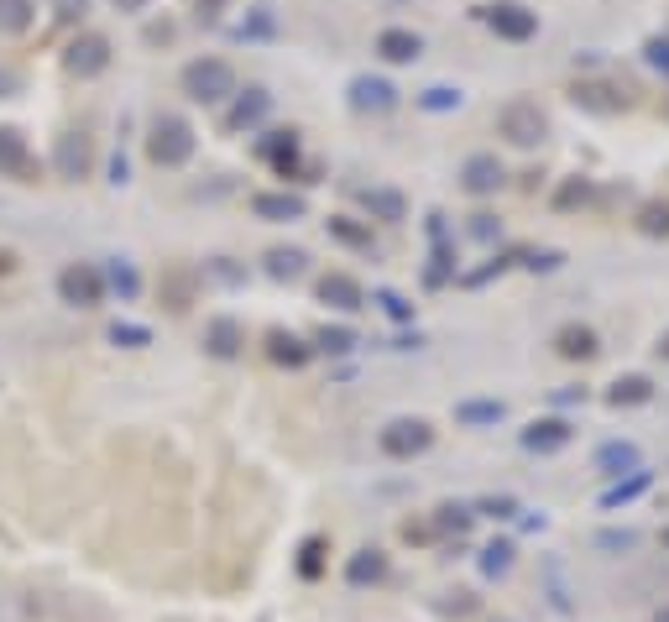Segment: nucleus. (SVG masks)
<instances>
[{
    "label": "nucleus",
    "instance_id": "72a5a7b5",
    "mask_svg": "<svg viewBox=\"0 0 669 622\" xmlns=\"http://www.w3.org/2000/svg\"><path fill=\"white\" fill-rule=\"evenodd\" d=\"M643 487H649V476H633L628 487H617V492H607V508H617V502H628V497H638Z\"/></svg>",
    "mask_w": 669,
    "mask_h": 622
},
{
    "label": "nucleus",
    "instance_id": "39448f33",
    "mask_svg": "<svg viewBox=\"0 0 669 622\" xmlns=\"http://www.w3.org/2000/svg\"><path fill=\"white\" fill-rule=\"evenodd\" d=\"M63 68H68V74H79V79L105 74V68H110V42L100 32L74 37V42H68V53H63Z\"/></svg>",
    "mask_w": 669,
    "mask_h": 622
},
{
    "label": "nucleus",
    "instance_id": "0eeeda50",
    "mask_svg": "<svg viewBox=\"0 0 669 622\" xmlns=\"http://www.w3.org/2000/svg\"><path fill=\"white\" fill-rule=\"evenodd\" d=\"M487 27L497 37H507V42H528V37L539 32V16L528 11V6H518V0H502V6L487 11Z\"/></svg>",
    "mask_w": 669,
    "mask_h": 622
},
{
    "label": "nucleus",
    "instance_id": "5701e85b",
    "mask_svg": "<svg viewBox=\"0 0 669 622\" xmlns=\"http://www.w3.org/2000/svg\"><path fill=\"white\" fill-rule=\"evenodd\" d=\"M210 351L215 356H236L241 351V325H236V319H215V325H210Z\"/></svg>",
    "mask_w": 669,
    "mask_h": 622
},
{
    "label": "nucleus",
    "instance_id": "de8ad7c7",
    "mask_svg": "<svg viewBox=\"0 0 669 622\" xmlns=\"http://www.w3.org/2000/svg\"><path fill=\"white\" fill-rule=\"evenodd\" d=\"M664 544H669V528H664Z\"/></svg>",
    "mask_w": 669,
    "mask_h": 622
},
{
    "label": "nucleus",
    "instance_id": "2f4dec72",
    "mask_svg": "<svg viewBox=\"0 0 669 622\" xmlns=\"http://www.w3.org/2000/svg\"><path fill=\"white\" fill-rule=\"evenodd\" d=\"M633 460H638V455H633V445H607V450H602V466H607V471L633 466Z\"/></svg>",
    "mask_w": 669,
    "mask_h": 622
},
{
    "label": "nucleus",
    "instance_id": "ddd939ff",
    "mask_svg": "<svg viewBox=\"0 0 669 622\" xmlns=\"http://www.w3.org/2000/svg\"><path fill=\"white\" fill-rule=\"evenodd\" d=\"M565 440H570V424H560V419H539V424L523 429V445L539 450V455H555Z\"/></svg>",
    "mask_w": 669,
    "mask_h": 622
},
{
    "label": "nucleus",
    "instance_id": "a211bd4d",
    "mask_svg": "<svg viewBox=\"0 0 669 622\" xmlns=\"http://www.w3.org/2000/svg\"><path fill=\"white\" fill-rule=\"evenodd\" d=\"M267 356L278 361V366H304L309 361V345L298 340V335H288V330H272L267 335Z\"/></svg>",
    "mask_w": 669,
    "mask_h": 622
},
{
    "label": "nucleus",
    "instance_id": "c9c22d12",
    "mask_svg": "<svg viewBox=\"0 0 669 622\" xmlns=\"http://www.w3.org/2000/svg\"><path fill=\"white\" fill-rule=\"evenodd\" d=\"M110 340H115V345H121V340H126V345H147V330H136V325H115V330H110Z\"/></svg>",
    "mask_w": 669,
    "mask_h": 622
},
{
    "label": "nucleus",
    "instance_id": "f03ea898",
    "mask_svg": "<svg viewBox=\"0 0 669 622\" xmlns=\"http://www.w3.org/2000/svg\"><path fill=\"white\" fill-rule=\"evenodd\" d=\"M189 152H194V131L183 115H157L152 131H147V157L157 168H183L189 163Z\"/></svg>",
    "mask_w": 669,
    "mask_h": 622
},
{
    "label": "nucleus",
    "instance_id": "4468645a",
    "mask_svg": "<svg viewBox=\"0 0 669 622\" xmlns=\"http://www.w3.org/2000/svg\"><path fill=\"white\" fill-rule=\"evenodd\" d=\"M377 53H382L387 63H413V58L424 53V42L413 37V32H398V27H392V32L377 37Z\"/></svg>",
    "mask_w": 669,
    "mask_h": 622
},
{
    "label": "nucleus",
    "instance_id": "412c9836",
    "mask_svg": "<svg viewBox=\"0 0 669 622\" xmlns=\"http://www.w3.org/2000/svg\"><path fill=\"white\" fill-rule=\"evenodd\" d=\"M267 157H272V163H278V173L288 178V173L298 168V131H278V136H272V142H267Z\"/></svg>",
    "mask_w": 669,
    "mask_h": 622
},
{
    "label": "nucleus",
    "instance_id": "b1692460",
    "mask_svg": "<svg viewBox=\"0 0 669 622\" xmlns=\"http://www.w3.org/2000/svg\"><path fill=\"white\" fill-rule=\"evenodd\" d=\"M32 27V0H0V32H27Z\"/></svg>",
    "mask_w": 669,
    "mask_h": 622
},
{
    "label": "nucleus",
    "instance_id": "473e14b6",
    "mask_svg": "<svg viewBox=\"0 0 669 622\" xmlns=\"http://www.w3.org/2000/svg\"><path fill=\"white\" fill-rule=\"evenodd\" d=\"M351 330H319V345H325V351H351Z\"/></svg>",
    "mask_w": 669,
    "mask_h": 622
},
{
    "label": "nucleus",
    "instance_id": "20e7f679",
    "mask_svg": "<svg viewBox=\"0 0 669 622\" xmlns=\"http://www.w3.org/2000/svg\"><path fill=\"white\" fill-rule=\"evenodd\" d=\"M58 293H63V304H74V309H95L100 298H105V278H100V267H89V262L63 267Z\"/></svg>",
    "mask_w": 669,
    "mask_h": 622
},
{
    "label": "nucleus",
    "instance_id": "dca6fc26",
    "mask_svg": "<svg viewBox=\"0 0 669 622\" xmlns=\"http://www.w3.org/2000/svg\"><path fill=\"white\" fill-rule=\"evenodd\" d=\"M251 210H257L262 220H298V215H304V199H298V194H257V199H251Z\"/></svg>",
    "mask_w": 669,
    "mask_h": 622
},
{
    "label": "nucleus",
    "instance_id": "79ce46f5",
    "mask_svg": "<svg viewBox=\"0 0 669 622\" xmlns=\"http://www.w3.org/2000/svg\"><path fill=\"white\" fill-rule=\"evenodd\" d=\"M115 288H121V293H136V278H131L126 267H115Z\"/></svg>",
    "mask_w": 669,
    "mask_h": 622
},
{
    "label": "nucleus",
    "instance_id": "2eb2a0df",
    "mask_svg": "<svg viewBox=\"0 0 669 622\" xmlns=\"http://www.w3.org/2000/svg\"><path fill=\"white\" fill-rule=\"evenodd\" d=\"M555 351H560L565 361H591V356H596V335H591L586 325H565V330L555 335Z\"/></svg>",
    "mask_w": 669,
    "mask_h": 622
},
{
    "label": "nucleus",
    "instance_id": "f3484780",
    "mask_svg": "<svg viewBox=\"0 0 669 622\" xmlns=\"http://www.w3.org/2000/svg\"><path fill=\"white\" fill-rule=\"evenodd\" d=\"M497 183H502V163H497V157L481 152V157H471V163H466V189L471 194H492Z\"/></svg>",
    "mask_w": 669,
    "mask_h": 622
},
{
    "label": "nucleus",
    "instance_id": "9d476101",
    "mask_svg": "<svg viewBox=\"0 0 669 622\" xmlns=\"http://www.w3.org/2000/svg\"><path fill=\"white\" fill-rule=\"evenodd\" d=\"M194 288H199V272L189 267V262H173L168 272H163V283H157V293H163V304L173 309V314H183L194 304Z\"/></svg>",
    "mask_w": 669,
    "mask_h": 622
},
{
    "label": "nucleus",
    "instance_id": "a19ab883",
    "mask_svg": "<svg viewBox=\"0 0 669 622\" xmlns=\"http://www.w3.org/2000/svg\"><path fill=\"white\" fill-rule=\"evenodd\" d=\"M649 58H654L659 68H669V42H649Z\"/></svg>",
    "mask_w": 669,
    "mask_h": 622
},
{
    "label": "nucleus",
    "instance_id": "58836bf2",
    "mask_svg": "<svg viewBox=\"0 0 669 622\" xmlns=\"http://www.w3.org/2000/svg\"><path fill=\"white\" fill-rule=\"evenodd\" d=\"M89 11V0H58V16L63 21H74V16H84Z\"/></svg>",
    "mask_w": 669,
    "mask_h": 622
},
{
    "label": "nucleus",
    "instance_id": "c85d7f7f",
    "mask_svg": "<svg viewBox=\"0 0 669 622\" xmlns=\"http://www.w3.org/2000/svg\"><path fill=\"white\" fill-rule=\"evenodd\" d=\"M460 424H497L502 419V403H460Z\"/></svg>",
    "mask_w": 669,
    "mask_h": 622
},
{
    "label": "nucleus",
    "instance_id": "a878e982",
    "mask_svg": "<svg viewBox=\"0 0 669 622\" xmlns=\"http://www.w3.org/2000/svg\"><path fill=\"white\" fill-rule=\"evenodd\" d=\"M366 210L382 215V220H403V199L392 189H366Z\"/></svg>",
    "mask_w": 669,
    "mask_h": 622
},
{
    "label": "nucleus",
    "instance_id": "aec40b11",
    "mask_svg": "<svg viewBox=\"0 0 669 622\" xmlns=\"http://www.w3.org/2000/svg\"><path fill=\"white\" fill-rule=\"evenodd\" d=\"M351 100H356V110H392V89L382 79H356Z\"/></svg>",
    "mask_w": 669,
    "mask_h": 622
},
{
    "label": "nucleus",
    "instance_id": "37998d69",
    "mask_svg": "<svg viewBox=\"0 0 669 622\" xmlns=\"http://www.w3.org/2000/svg\"><path fill=\"white\" fill-rule=\"evenodd\" d=\"M11 272H16V251L0 246V278H11Z\"/></svg>",
    "mask_w": 669,
    "mask_h": 622
},
{
    "label": "nucleus",
    "instance_id": "a18cd8bd",
    "mask_svg": "<svg viewBox=\"0 0 669 622\" xmlns=\"http://www.w3.org/2000/svg\"><path fill=\"white\" fill-rule=\"evenodd\" d=\"M575 199H586V183H570V189L560 194V204H575Z\"/></svg>",
    "mask_w": 669,
    "mask_h": 622
},
{
    "label": "nucleus",
    "instance_id": "1a4fd4ad",
    "mask_svg": "<svg viewBox=\"0 0 669 622\" xmlns=\"http://www.w3.org/2000/svg\"><path fill=\"white\" fill-rule=\"evenodd\" d=\"M89 163H95V142L84 131H63L58 136V173L79 183V178H89Z\"/></svg>",
    "mask_w": 669,
    "mask_h": 622
},
{
    "label": "nucleus",
    "instance_id": "e433bc0d",
    "mask_svg": "<svg viewBox=\"0 0 669 622\" xmlns=\"http://www.w3.org/2000/svg\"><path fill=\"white\" fill-rule=\"evenodd\" d=\"M481 565H487V575H502V570H507V544H492Z\"/></svg>",
    "mask_w": 669,
    "mask_h": 622
},
{
    "label": "nucleus",
    "instance_id": "4be33fe9",
    "mask_svg": "<svg viewBox=\"0 0 669 622\" xmlns=\"http://www.w3.org/2000/svg\"><path fill=\"white\" fill-rule=\"evenodd\" d=\"M382 570H387V560L377 555V549H361V555L345 565V575H351V586H366V581H382Z\"/></svg>",
    "mask_w": 669,
    "mask_h": 622
},
{
    "label": "nucleus",
    "instance_id": "7c9ffc66",
    "mask_svg": "<svg viewBox=\"0 0 669 622\" xmlns=\"http://www.w3.org/2000/svg\"><path fill=\"white\" fill-rule=\"evenodd\" d=\"M325 549H330L325 539H309V544H304V560H298V570H304L309 581H314L319 570H325Z\"/></svg>",
    "mask_w": 669,
    "mask_h": 622
},
{
    "label": "nucleus",
    "instance_id": "cd10ccee",
    "mask_svg": "<svg viewBox=\"0 0 669 622\" xmlns=\"http://www.w3.org/2000/svg\"><path fill=\"white\" fill-rule=\"evenodd\" d=\"M262 110H267V95H262V89H251V100H241L236 105V115H230V126H251V121H262Z\"/></svg>",
    "mask_w": 669,
    "mask_h": 622
},
{
    "label": "nucleus",
    "instance_id": "423d86ee",
    "mask_svg": "<svg viewBox=\"0 0 669 622\" xmlns=\"http://www.w3.org/2000/svg\"><path fill=\"white\" fill-rule=\"evenodd\" d=\"M429 440H434V429H429L424 419H392V424L382 429V450H387L392 460H413V455H424V450H429Z\"/></svg>",
    "mask_w": 669,
    "mask_h": 622
},
{
    "label": "nucleus",
    "instance_id": "f257e3e1",
    "mask_svg": "<svg viewBox=\"0 0 669 622\" xmlns=\"http://www.w3.org/2000/svg\"><path fill=\"white\" fill-rule=\"evenodd\" d=\"M183 95L199 100V105H220L236 95V68H230L225 58H199L183 68Z\"/></svg>",
    "mask_w": 669,
    "mask_h": 622
},
{
    "label": "nucleus",
    "instance_id": "bb28decb",
    "mask_svg": "<svg viewBox=\"0 0 669 622\" xmlns=\"http://www.w3.org/2000/svg\"><path fill=\"white\" fill-rule=\"evenodd\" d=\"M638 230H643V236H669V204H643V210H638Z\"/></svg>",
    "mask_w": 669,
    "mask_h": 622
},
{
    "label": "nucleus",
    "instance_id": "c03bdc74",
    "mask_svg": "<svg viewBox=\"0 0 669 622\" xmlns=\"http://www.w3.org/2000/svg\"><path fill=\"white\" fill-rule=\"evenodd\" d=\"M194 6H199V16H220L225 0H194Z\"/></svg>",
    "mask_w": 669,
    "mask_h": 622
},
{
    "label": "nucleus",
    "instance_id": "6ab92c4d",
    "mask_svg": "<svg viewBox=\"0 0 669 622\" xmlns=\"http://www.w3.org/2000/svg\"><path fill=\"white\" fill-rule=\"evenodd\" d=\"M649 398H654V382L649 377H617L612 393H607L612 408H633V403H649Z\"/></svg>",
    "mask_w": 669,
    "mask_h": 622
},
{
    "label": "nucleus",
    "instance_id": "49530a36",
    "mask_svg": "<svg viewBox=\"0 0 669 622\" xmlns=\"http://www.w3.org/2000/svg\"><path fill=\"white\" fill-rule=\"evenodd\" d=\"M602 544H607V549H628V544H633V534H607Z\"/></svg>",
    "mask_w": 669,
    "mask_h": 622
},
{
    "label": "nucleus",
    "instance_id": "4c0bfd02",
    "mask_svg": "<svg viewBox=\"0 0 669 622\" xmlns=\"http://www.w3.org/2000/svg\"><path fill=\"white\" fill-rule=\"evenodd\" d=\"M440 513H445V518H440V528H455V534L471 523V513H460V508H440Z\"/></svg>",
    "mask_w": 669,
    "mask_h": 622
},
{
    "label": "nucleus",
    "instance_id": "7ed1b4c3",
    "mask_svg": "<svg viewBox=\"0 0 669 622\" xmlns=\"http://www.w3.org/2000/svg\"><path fill=\"white\" fill-rule=\"evenodd\" d=\"M497 131H502L513 147H539L544 131H549V121H544V110H539L534 100H507V105L497 110Z\"/></svg>",
    "mask_w": 669,
    "mask_h": 622
},
{
    "label": "nucleus",
    "instance_id": "f8f14e48",
    "mask_svg": "<svg viewBox=\"0 0 669 622\" xmlns=\"http://www.w3.org/2000/svg\"><path fill=\"white\" fill-rule=\"evenodd\" d=\"M319 298L351 314V309H361V283L345 278V272H325V278H319Z\"/></svg>",
    "mask_w": 669,
    "mask_h": 622
},
{
    "label": "nucleus",
    "instance_id": "f704fd0d",
    "mask_svg": "<svg viewBox=\"0 0 669 622\" xmlns=\"http://www.w3.org/2000/svg\"><path fill=\"white\" fill-rule=\"evenodd\" d=\"M424 105H429V110H450V105H460V89H429Z\"/></svg>",
    "mask_w": 669,
    "mask_h": 622
},
{
    "label": "nucleus",
    "instance_id": "c756f323",
    "mask_svg": "<svg viewBox=\"0 0 669 622\" xmlns=\"http://www.w3.org/2000/svg\"><path fill=\"white\" fill-rule=\"evenodd\" d=\"M330 236H340L345 246H372V230L356 220H330Z\"/></svg>",
    "mask_w": 669,
    "mask_h": 622
},
{
    "label": "nucleus",
    "instance_id": "6e6552de",
    "mask_svg": "<svg viewBox=\"0 0 669 622\" xmlns=\"http://www.w3.org/2000/svg\"><path fill=\"white\" fill-rule=\"evenodd\" d=\"M0 173L16 183H37V157L27 152V136L11 126H0Z\"/></svg>",
    "mask_w": 669,
    "mask_h": 622
},
{
    "label": "nucleus",
    "instance_id": "9b49d317",
    "mask_svg": "<svg viewBox=\"0 0 669 622\" xmlns=\"http://www.w3.org/2000/svg\"><path fill=\"white\" fill-rule=\"evenodd\" d=\"M570 100H575V105H586V110H628V105H633L628 89H612V84H596V79L575 84V89H570Z\"/></svg>",
    "mask_w": 669,
    "mask_h": 622
},
{
    "label": "nucleus",
    "instance_id": "ea45409f",
    "mask_svg": "<svg viewBox=\"0 0 669 622\" xmlns=\"http://www.w3.org/2000/svg\"><path fill=\"white\" fill-rule=\"evenodd\" d=\"M382 304H387V314H398V319H408V304H403V298H398V293H382Z\"/></svg>",
    "mask_w": 669,
    "mask_h": 622
},
{
    "label": "nucleus",
    "instance_id": "393cba45",
    "mask_svg": "<svg viewBox=\"0 0 669 622\" xmlns=\"http://www.w3.org/2000/svg\"><path fill=\"white\" fill-rule=\"evenodd\" d=\"M304 262H309L304 251H283V246L267 251V272H272V278H298V272H304Z\"/></svg>",
    "mask_w": 669,
    "mask_h": 622
}]
</instances>
